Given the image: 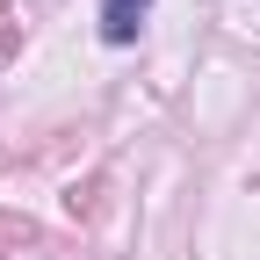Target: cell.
<instances>
[{"label": "cell", "mask_w": 260, "mask_h": 260, "mask_svg": "<svg viewBox=\"0 0 260 260\" xmlns=\"http://www.w3.org/2000/svg\"><path fill=\"white\" fill-rule=\"evenodd\" d=\"M145 15H152V0H102V44H138V29H145Z\"/></svg>", "instance_id": "cell-1"}, {"label": "cell", "mask_w": 260, "mask_h": 260, "mask_svg": "<svg viewBox=\"0 0 260 260\" xmlns=\"http://www.w3.org/2000/svg\"><path fill=\"white\" fill-rule=\"evenodd\" d=\"M22 246H37V224L15 217V210H0V253H22Z\"/></svg>", "instance_id": "cell-2"}, {"label": "cell", "mask_w": 260, "mask_h": 260, "mask_svg": "<svg viewBox=\"0 0 260 260\" xmlns=\"http://www.w3.org/2000/svg\"><path fill=\"white\" fill-rule=\"evenodd\" d=\"M0 22H15V15H8V0H0ZM0 51H15V29H0Z\"/></svg>", "instance_id": "cell-3"}]
</instances>
